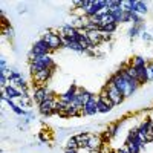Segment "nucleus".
<instances>
[{"label": "nucleus", "instance_id": "423d86ee", "mask_svg": "<svg viewBox=\"0 0 153 153\" xmlns=\"http://www.w3.org/2000/svg\"><path fill=\"white\" fill-rule=\"evenodd\" d=\"M57 103H58V97L52 98V100H45L43 103L38 106V110H40V113L45 115V117H51V115L57 113Z\"/></svg>", "mask_w": 153, "mask_h": 153}, {"label": "nucleus", "instance_id": "2f4dec72", "mask_svg": "<svg viewBox=\"0 0 153 153\" xmlns=\"http://www.w3.org/2000/svg\"><path fill=\"white\" fill-rule=\"evenodd\" d=\"M49 139H51V138H49V135H48V133H45V132H42V133H40V141H42V143H48Z\"/></svg>", "mask_w": 153, "mask_h": 153}, {"label": "nucleus", "instance_id": "39448f33", "mask_svg": "<svg viewBox=\"0 0 153 153\" xmlns=\"http://www.w3.org/2000/svg\"><path fill=\"white\" fill-rule=\"evenodd\" d=\"M57 69V68H55ZM55 69H43L40 72H37L32 75V81H34V86L37 87H45L48 84V81L51 80V76H52V74L55 72Z\"/></svg>", "mask_w": 153, "mask_h": 153}, {"label": "nucleus", "instance_id": "cd10ccee", "mask_svg": "<svg viewBox=\"0 0 153 153\" xmlns=\"http://www.w3.org/2000/svg\"><path fill=\"white\" fill-rule=\"evenodd\" d=\"M112 109H113L112 106H107V104L101 103V101L98 100V113H109Z\"/></svg>", "mask_w": 153, "mask_h": 153}, {"label": "nucleus", "instance_id": "9b49d317", "mask_svg": "<svg viewBox=\"0 0 153 153\" xmlns=\"http://www.w3.org/2000/svg\"><path fill=\"white\" fill-rule=\"evenodd\" d=\"M92 92H89V91H86L84 87H76V92H75V101L78 104H81V106H84L89 100L92 98Z\"/></svg>", "mask_w": 153, "mask_h": 153}, {"label": "nucleus", "instance_id": "bb28decb", "mask_svg": "<svg viewBox=\"0 0 153 153\" xmlns=\"http://www.w3.org/2000/svg\"><path fill=\"white\" fill-rule=\"evenodd\" d=\"M65 149H74V150H78V144H76V139L75 136H71L66 139V147Z\"/></svg>", "mask_w": 153, "mask_h": 153}, {"label": "nucleus", "instance_id": "0eeeda50", "mask_svg": "<svg viewBox=\"0 0 153 153\" xmlns=\"http://www.w3.org/2000/svg\"><path fill=\"white\" fill-rule=\"evenodd\" d=\"M95 113H98V95H92V98L87 101L83 107V115L84 117H94Z\"/></svg>", "mask_w": 153, "mask_h": 153}, {"label": "nucleus", "instance_id": "2eb2a0df", "mask_svg": "<svg viewBox=\"0 0 153 153\" xmlns=\"http://www.w3.org/2000/svg\"><path fill=\"white\" fill-rule=\"evenodd\" d=\"M2 91L6 94V97L9 100H19V98H22V94L19 91V87H14V86H11V84H8L5 89H2Z\"/></svg>", "mask_w": 153, "mask_h": 153}, {"label": "nucleus", "instance_id": "393cba45", "mask_svg": "<svg viewBox=\"0 0 153 153\" xmlns=\"http://www.w3.org/2000/svg\"><path fill=\"white\" fill-rule=\"evenodd\" d=\"M143 31H144V26H132L129 29V37L130 38H135L136 35H141Z\"/></svg>", "mask_w": 153, "mask_h": 153}, {"label": "nucleus", "instance_id": "f257e3e1", "mask_svg": "<svg viewBox=\"0 0 153 153\" xmlns=\"http://www.w3.org/2000/svg\"><path fill=\"white\" fill-rule=\"evenodd\" d=\"M109 81H110V83H113L115 86L118 87V91L124 95V98H130V97L136 92V89H138L139 86H141V84H139L138 81H135V80H132V81L126 80V78H124V76H123L118 71L110 76Z\"/></svg>", "mask_w": 153, "mask_h": 153}, {"label": "nucleus", "instance_id": "4be33fe9", "mask_svg": "<svg viewBox=\"0 0 153 153\" xmlns=\"http://www.w3.org/2000/svg\"><path fill=\"white\" fill-rule=\"evenodd\" d=\"M68 49H71V51H75V52H86V49L78 43V40H75V42H69V45H68Z\"/></svg>", "mask_w": 153, "mask_h": 153}, {"label": "nucleus", "instance_id": "7ed1b4c3", "mask_svg": "<svg viewBox=\"0 0 153 153\" xmlns=\"http://www.w3.org/2000/svg\"><path fill=\"white\" fill-rule=\"evenodd\" d=\"M104 91H106V94H107V97H109V100L112 101L113 106H120L123 101L126 100L124 95L118 91V87L115 86L113 83H110V81H107V83L104 84Z\"/></svg>", "mask_w": 153, "mask_h": 153}, {"label": "nucleus", "instance_id": "b1692460", "mask_svg": "<svg viewBox=\"0 0 153 153\" xmlns=\"http://www.w3.org/2000/svg\"><path fill=\"white\" fill-rule=\"evenodd\" d=\"M146 71H147V83H153V60L147 63Z\"/></svg>", "mask_w": 153, "mask_h": 153}, {"label": "nucleus", "instance_id": "20e7f679", "mask_svg": "<svg viewBox=\"0 0 153 153\" xmlns=\"http://www.w3.org/2000/svg\"><path fill=\"white\" fill-rule=\"evenodd\" d=\"M52 51L49 49V46L45 43L43 38H38L37 42H34L32 45V49L29 52V58H34V57H43V55H49Z\"/></svg>", "mask_w": 153, "mask_h": 153}, {"label": "nucleus", "instance_id": "c85d7f7f", "mask_svg": "<svg viewBox=\"0 0 153 153\" xmlns=\"http://www.w3.org/2000/svg\"><path fill=\"white\" fill-rule=\"evenodd\" d=\"M117 28H118V25H115V23H113V25H109V26H104L101 31H104V32H107V34H110V35H112L115 31H117Z\"/></svg>", "mask_w": 153, "mask_h": 153}, {"label": "nucleus", "instance_id": "aec40b11", "mask_svg": "<svg viewBox=\"0 0 153 153\" xmlns=\"http://www.w3.org/2000/svg\"><path fill=\"white\" fill-rule=\"evenodd\" d=\"M136 0H121V9L124 12H133Z\"/></svg>", "mask_w": 153, "mask_h": 153}, {"label": "nucleus", "instance_id": "ddd939ff", "mask_svg": "<svg viewBox=\"0 0 153 153\" xmlns=\"http://www.w3.org/2000/svg\"><path fill=\"white\" fill-rule=\"evenodd\" d=\"M87 40L91 42V45L94 48H98L100 45H103V35H101V29H95V31H87Z\"/></svg>", "mask_w": 153, "mask_h": 153}, {"label": "nucleus", "instance_id": "c756f323", "mask_svg": "<svg viewBox=\"0 0 153 153\" xmlns=\"http://www.w3.org/2000/svg\"><path fill=\"white\" fill-rule=\"evenodd\" d=\"M141 38L144 42H147V43H153V37H152V34H149L147 31H143L141 32Z\"/></svg>", "mask_w": 153, "mask_h": 153}, {"label": "nucleus", "instance_id": "6e6552de", "mask_svg": "<svg viewBox=\"0 0 153 153\" xmlns=\"http://www.w3.org/2000/svg\"><path fill=\"white\" fill-rule=\"evenodd\" d=\"M58 34H63L69 42H75V40H78V32H76V29L72 26L71 23H66V25H63V26H60L58 29Z\"/></svg>", "mask_w": 153, "mask_h": 153}, {"label": "nucleus", "instance_id": "4468645a", "mask_svg": "<svg viewBox=\"0 0 153 153\" xmlns=\"http://www.w3.org/2000/svg\"><path fill=\"white\" fill-rule=\"evenodd\" d=\"M76 87H78L76 84H72V86L68 89V91H66L65 94H61L58 98L63 101V103H66V104L74 103V101H75V92H76Z\"/></svg>", "mask_w": 153, "mask_h": 153}, {"label": "nucleus", "instance_id": "f03ea898", "mask_svg": "<svg viewBox=\"0 0 153 153\" xmlns=\"http://www.w3.org/2000/svg\"><path fill=\"white\" fill-rule=\"evenodd\" d=\"M42 38L45 40V43L49 46V49L52 51V52L54 51H58L60 48H63V42L58 35V31H55V29H49V31L43 32Z\"/></svg>", "mask_w": 153, "mask_h": 153}, {"label": "nucleus", "instance_id": "5701e85b", "mask_svg": "<svg viewBox=\"0 0 153 153\" xmlns=\"http://www.w3.org/2000/svg\"><path fill=\"white\" fill-rule=\"evenodd\" d=\"M146 141L147 143H153V120L152 118H150L147 130H146Z\"/></svg>", "mask_w": 153, "mask_h": 153}, {"label": "nucleus", "instance_id": "a211bd4d", "mask_svg": "<svg viewBox=\"0 0 153 153\" xmlns=\"http://www.w3.org/2000/svg\"><path fill=\"white\" fill-rule=\"evenodd\" d=\"M133 12H136L138 16H146L147 12H149V6H147V3L146 2H141V0H136L135 2V9H133Z\"/></svg>", "mask_w": 153, "mask_h": 153}, {"label": "nucleus", "instance_id": "6ab92c4d", "mask_svg": "<svg viewBox=\"0 0 153 153\" xmlns=\"http://www.w3.org/2000/svg\"><path fill=\"white\" fill-rule=\"evenodd\" d=\"M32 97L31 95H28V97H22V98H19V106L22 107V109H25V110H31V104H32Z\"/></svg>", "mask_w": 153, "mask_h": 153}, {"label": "nucleus", "instance_id": "f8f14e48", "mask_svg": "<svg viewBox=\"0 0 153 153\" xmlns=\"http://www.w3.org/2000/svg\"><path fill=\"white\" fill-rule=\"evenodd\" d=\"M46 92H48V87L45 86V87H37V86H34V91H32V100H34V103L37 104V106H40L43 101L46 100Z\"/></svg>", "mask_w": 153, "mask_h": 153}, {"label": "nucleus", "instance_id": "72a5a7b5", "mask_svg": "<svg viewBox=\"0 0 153 153\" xmlns=\"http://www.w3.org/2000/svg\"><path fill=\"white\" fill-rule=\"evenodd\" d=\"M65 153H78V150H74V149H65Z\"/></svg>", "mask_w": 153, "mask_h": 153}, {"label": "nucleus", "instance_id": "473e14b6", "mask_svg": "<svg viewBox=\"0 0 153 153\" xmlns=\"http://www.w3.org/2000/svg\"><path fill=\"white\" fill-rule=\"evenodd\" d=\"M117 153H129V150L126 149V146H123V147H120V149L117 150Z\"/></svg>", "mask_w": 153, "mask_h": 153}, {"label": "nucleus", "instance_id": "dca6fc26", "mask_svg": "<svg viewBox=\"0 0 153 153\" xmlns=\"http://www.w3.org/2000/svg\"><path fill=\"white\" fill-rule=\"evenodd\" d=\"M89 136H91V133H89V132H80L78 135H75V139H76V144H78V149H86V147H87Z\"/></svg>", "mask_w": 153, "mask_h": 153}, {"label": "nucleus", "instance_id": "f3484780", "mask_svg": "<svg viewBox=\"0 0 153 153\" xmlns=\"http://www.w3.org/2000/svg\"><path fill=\"white\" fill-rule=\"evenodd\" d=\"M129 63H130V66H132V68H135V69H139V68H146L149 61H147V60H146L143 55H136V57H133V58H132Z\"/></svg>", "mask_w": 153, "mask_h": 153}, {"label": "nucleus", "instance_id": "1a4fd4ad", "mask_svg": "<svg viewBox=\"0 0 153 153\" xmlns=\"http://www.w3.org/2000/svg\"><path fill=\"white\" fill-rule=\"evenodd\" d=\"M31 63H37V65H40L43 69H55V63L52 60L51 55H43V57H34V58H29Z\"/></svg>", "mask_w": 153, "mask_h": 153}, {"label": "nucleus", "instance_id": "a878e982", "mask_svg": "<svg viewBox=\"0 0 153 153\" xmlns=\"http://www.w3.org/2000/svg\"><path fill=\"white\" fill-rule=\"evenodd\" d=\"M2 34H3L5 37H8L9 40H12V38H14V29H12L9 25H6V26H2Z\"/></svg>", "mask_w": 153, "mask_h": 153}, {"label": "nucleus", "instance_id": "412c9836", "mask_svg": "<svg viewBox=\"0 0 153 153\" xmlns=\"http://www.w3.org/2000/svg\"><path fill=\"white\" fill-rule=\"evenodd\" d=\"M130 23H132V26H144L143 17L138 16L136 12H130Z\"/></svg>", "mask_w": 153, "mask_h": 153}, {"label": "nucleus", "instance_id": "7c9ffc66", "mask_svg": "<svg viewBox=\"0 0 153 153\" xmlns=\"http://www.w3.org/2000/svg\"><path fill=\"white\" fill-rule=\"evenodd\" d=\"M101 35H103V42H104V43L112 40V35H110V34H107V32H104V31H101Z\"/></svg>", "mask_w": 153, "mask_h": 153}, {"label": "nucleus", "instance_id": "9d476101", "mask_svg": "<svg viewBox=\"0 0 153 153\" xmlns=\"http://www.w3.org/2000/svg\"><path fill=\"white\" fill-rule=\"evenodd\" d=\"M103 138H101V135L98 133H91V136H89V141H87V150L89 152H98L101 149V146H103Z\"/></svg>", "mask_w": 153, "mask_h": 153}]
</instances>
